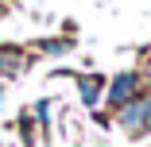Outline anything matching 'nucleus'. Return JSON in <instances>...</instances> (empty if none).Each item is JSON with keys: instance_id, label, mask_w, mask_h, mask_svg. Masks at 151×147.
<instances>
[{"instance_id": "obj_6", "label": "nucleus", "mask_w": 151, "mask_h": 147, "mask_svg": "<svg viewBox=\"0 0 151 147\" xmlns=\"http://www.w3.org/2000/svg\"><path fill=\"white\" fill-rule=\"evenodd\" d=\"M0 101H4V89H0Z\"/></svg>"}, {"instance_id": "obj_4", "label": "nucleus", "mask_w": 151, "mask_h": 147, "mask_svg": "<svg viewBox=\"0 0 151 147\" xmlns=\"http://www.w3.org/2000/svg\"><path fill=\"white\" fill-rule=\"evenodd\" d=\"M78 85H81V101L85 105H97L101 101V77H81Z\"/></svg>"}, {"instance_id": "obj_5", "label": "nucleus", "mask_w": 151, "mask_h": 147, "mask_svg": "<svg viewBox=\"0 0 151 147\" xmlns=\"http://www.w3.org/2000/svg\"><path fill=\"white\" fill-rule=\"evenodd\" d=\"M147 85H151V58H147Z\"/></svg>"}, {"instance_id": "obj_1", "label": "nucleus", "mask_w": 151, "mask_h": 147, "mask_svg": "<svg viewBox=\"0 0 151 147\" xmlns=\"http://www.w3.org/2000/svg\"><path fill=\"white\" fill-rule=\"evenodd\" d=\"M120 128H124L128 136H143L147 128H151V97L143 101H132V105H124L120 108Z\"/></svg>"}, {"instance_id": "obj_2", "label": "nucleus", "mask_w": 151, "mask_h": 147, "mask_svg": "<svg viewBox=\"0 0 151 147\" xmlns=\"http://www.w3.org/2000/svg\"><path fill=\"white\" fill-rule=\"evenodd\" d=\"M109 101L112 105H132V101H139V74H120V77H112V85H109Z\"/></svg>"}, {"instance_id": "obj_3", "label": "nucleus", "mask_w": 151, "mask_h": 147, "mask_svg": "<svg viewBox=\"0 0 151 147\" xmlns=\"http://www.w3.org/2000/svg\"><path fill=\"white\" fill-rule=\"evenodd\" d=\"M23 50H16V47H4L0 50V70H4L8 77H16V74H23Z\"/></svg>"}]
</instances>
